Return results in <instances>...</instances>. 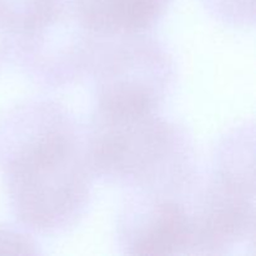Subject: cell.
Here are the masks:
<instances>
[{"label": "cell", "instance_id": "6da1fadb", "mask_svg": "<svg viewBox=\"0 0 256 256\" xmlns=\"http://www.w3.org/2000/svg\"><path fill=\"white\" fill-rule=\"evenodd\" d=\"M0 169L22 228L55 235L82 219L92 198L82 132L60 102L34 99L0 118Z\"/></svg>", "mask_w": 256, "mask_h": 256}, {"label": "cell", "instance_id": "7a4b0ae2", "mask_svg": "<svg viewBox=\"0 0 256 256\" xmlns=\"http://www.w3.org/2000/svg\"><path fill=\"white\" fill-rule=\"evenodd\" d=\"M92 178L132 192L184 195L198 180L192 136L158 112H92L82 132Z\"/></svg>", "mask_w": 256, "mask_h": 256}, {"label": "cell", "instance_id": "3957f363", "mask_svg": "<svg viewBox=\"0 0 256 256\" xmlns=\"http://www.w3.org/2000/svg\"><path fill=\"white\" fill-rule=\"evenodd\" d=\"M100 38L90 74L95 109L110 112H158L172 94L176 68L164 44L146 34Z\"/></svg>", "mask_w": 256, "mask_h": 256}, {"label": "cell", "instance_id": "277c9868", "mask_svg": "<svg viewBox=\"0 0 256 256\" xmlns=\"http://www.w3.org/2000/svg\"><path fill=\"white\" fill-rule=\"evenodd\" d=\"M100 36L89 26L74 0H66L50 14L12 34L15 64L32 82L64 88L90 72Z\"/></svg>", "mask_w": 256, "mask_h": 256}, {"label": "cell", "instance_id": "5b68a950", "mask_svg": "<svg viewBox=\"0 0 256 256\" xmlns=\"http://www.w3.org/2000/svg\"><path fill=\"white\" fill-rule=\"evenodd\" d=\"M192 222V254L226 255L254 250L255 189L210 175L188 192Z\"/></svg>", "mask_w": 256, "mask_h": 256}, {"label": "cell", "instance_id": "8992f818", "mask_svg": "<svg viewBox=\"0 0 256 256\" xmlns=\"http://www.w3.org/2000/svg\"><path fill=\"white\" fill-rule=\"evenodd\" d=\"M188 192L172 195L132 192L122 205L116 222L118 245L122 254H192V222Z\"/></svg>", "mask_w": 256, "mask_h": 256}, {"label": "cell", "instance_id": "52a82bcc", "mask_svg": "<svg viewBox=\"0 0 256 256\" xmlns=\"http://www.w3.org/2000/svg\"><path fill=\"white\" fill-rule=\"evenodd\" d=\"M172 0H74L100 38L146 34L164 18Z\"/></svg>", "mask_w": 256, "mask_h": 256}, {"label": "cell", "instance_id": "ba28073f", "mask_svg": "<svg viewBox=\"0 0 256 256\" xmlns=\"http://www.w3.org/2000/svg\"><path fill=\"white\" fill-rule=\"evenodd\" d=\"M254 124L230 130L215 149L212 174L220 179L255 189Z\"/></svg>", "mask_w": 256, "mask_h": 256}, {"label": "cell", "instance_id": "9c48e42d", "mask_svg": "<svg viewBox=\"0 0 256 256\" xmlns=\"http://www.w3.org/2000/svg\"><path fill=\"white\" fill-rule=\"evenodd\" d=\"M66 0H0V19L12 34L39 22Z\"/></svg>", "mask_w": 256, "mask_h": 256}, {"label": "cell", "instance_id": "30bf717a", "mask_svg": "<svg viewBox=\"0 0 256 256\" xmlns=\"http://www.w3.org/2000/svg\"><path fill=\"white\" fill-rule=\"evenodd\" d=\"M208 12L235 28L252 26L255 22L254 0H202Z\"/></svg>", "mask_w": 256, "mask_h": 256}, {"label": "cell", "instance_id": "8fae6325", "mask_svg": "<svg viewBox=\"0 0 256 256\" xmlns=\"http://www.w3.org/2000/svg\"><path fill=\"white\" fill-rule=\"evenodd\" d=\"M40 246L30 232L22 226L0 224V254L36 255Z\"/></svg>", "mask_w": 256, "mask_h": 256}, {"label": "cell", "instance_id": "7c38bea8", "mask_svg": "<svg viewBox=\"0 0 256 256\" xmlns=\"http://www.w3.org/2000/svg\"><path fill=\"white\" fill-rule=\"evenodd\" d=\"M12 32L5 22L0 19V66L4 64L6 58H10L12 52Z\"/></svg>", "mask_w": 256, "mask_h": 256}]
</instances>
